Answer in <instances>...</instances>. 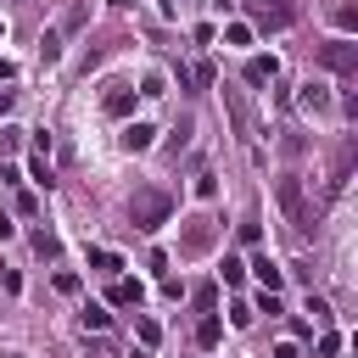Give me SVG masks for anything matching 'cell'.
I'll use <instances>...</instances> for the list:
<instances>
[{
  "label": "cell",
  "instance_id": "30bf717a",
  "mask_svg": "<svg viewBox=\"0 0 358 358\" xmlns=\"http://www.w3.org/2000/svg\"><path fill=\"white\" fill-rule=\"evenodd\" d=\"M62 45H67V39H62L56 28H45V39H39V62H45V67H56V62H62Z\"/></svg>",
  "mask_w": 358,
  "mask_h": 358
},
{
  "label": "cell",
  "instance_id": "4fadbf2b",
  "mask_svg": "<svg viewBox=\"0 0 358 358\" xmlns=\"http://www.w3.org/2000/svg\"><path fill=\"white\" fill-rule=\"evenodd\" d=\"M78 319H84V330H106V324H112V313H106L101 302H84V313H78Z\"/></svg>",
  "mask_w": 358,
  "mask_h": 358
},
{
  "label": "cell",
  "instance_id": "9a60e30c",
  "mask_svg": "<svg viewBox=\"0 0 358 358\" xmlns=\"http://www.w3.org/2000/svg\"><path fill=\"white\" fill-rule=\"evenodd\" d=\"M296 101H302V112H324V101H330V95H324L319 84H302V95H296Z\"/></svg>",
  "mask_w": 358,
  "mask_h": 358
},
{
  "label": "cell",
  "instance_id": "f1b7e54d",
  "mask_svg": "<svg viewBox=\"0 0 358 358\" xmlns=\"http://www.w3.org/2000/svg\"><path fill=\"white\" fill-rule=\"evenodd\" d=\"M106 6H117V11H129V6H134V0H106Z\"/></svg>",
  "mask_w": 358,
  "mask_h": 358
},
{
  "label": "cell",
  "instance_id": "f546056e",
  "mask_svg": "<svg viewBox=\"0 0 358 358\" xmlns=\"http://www.w3.org/2000/svg\"><path fill=\"white\" fill-rule=\"evenodd\" d=\"M134 358H145V352H134Z\"/></svg>",
  "mask_w": 358,
  "mask_h": 358
},
{
  "label": "cell",
  "instance_id": "4dcf8cb0",
  "mask_svg": "<svg viewBox=\"0 0 358 358\" xmlns=\"http://www.w3.org/2000/svg\"><path fill=\"white\" fill-rule=\"evenodd\" d=\"M0 34H6V22H0Z\"/></svg>",
  "mask_w": 358,
  "mask_h": 358
},
{
  "label": "cell",
  "instance_id": "2e32d148",
  "mask_svg": "<svg viewBox=\"0 0 358 358\" xmlns=\"http://www.w3.org/2000/svg\"><path fill=\"white\" fill-rule=\"evenodd\" d=\"M28 179L50 190V157H39V151H34V157H28Z\"/></svg>",
  "mask_w": 358,
  "mask_h": 358
},
{
  "label": "cell",
  "instance_id": "ffe728a7",
  "mask_svg": "<svg viewBox=\"0 0 358 358\" xmlns=\"http://www.w3.org/2000/svg\"><path fill=\"white\" fill-rule=\"evenodd\" d=\"M196 196L213 201V196H218V179H213V173H196Z\"/></svg>",
  "mask_w": 358,
  "mask_h": 358
},
{
  "label": "cell",
  "instance_id": "8fae6325",
  "mask_svg": "<svg viewBox=\"0 0 358 358\" xmlns=\"http://www.w3.org/2000/svg\"><path fill=\"white\" fill-rule=\"evenodd\" d=\"M134 95H140V90H112V95H106V112H112V117H129V112H134Z\"/></svg>",
  "mask_w": 358,
  "mask_h": 358
},
{
  "label": "cell",
  "instance_id": "1f68e13d",
  "mask_svg": "<svg viewBox=\"0 0 358 358\" xmlns=\"http://www.w3.org/2000/svg\"><path fill=\"white\" fill-rule=\"evenodd\" d=\"M11 358H22V352H11Z\"/></svg>",
  "mask_w": 358,
  "mask_h": 358
},
{
  "label": "cell",
  "instance_id": "cb8c5ba5",
  "mask_svg": "<svg viewBox=\"0 0 358 358\" xmlns=\"http://www.w3.org/2000/svg\"><path fill=\"white\" fill-rule=\"evenodd\" d=\"M319 352H324V358H336V352H341V336H336V330H330V336H319Z\"/></svg>",
  "mask_w": 358,
  "mask_h": 358
},
{
  "label": "cell",
  "instance_id": "8992f818",
  "mask_svg": "<svg viewBox=\"0 0 358 358\" xmlns=\"http://www.w3.org/2000/svg\"><path fill=\"white\" fill-rule=\"evenodd\" d=\"M274 73H280V56H252L246 62V84H268Z\"/></svg>",
  "mask_w": 358,
  "mask_h": 358
},
{
  "label": "cell",
  "instance_id": "d6986e66",
  "mask_svg": "<svg viewBox=\"0 0 358 358\" xmlns=\"http://www.w3.org/2000/svg\"><path fill=\"white\" fill-rule=\"evenodd\" d=\"M224 45H252V28H246V22H229V28H224Z\"/></svg>",
  "mask_w": 358,
  "mask_h": 358
},
{
  "label": "cell",
  "instance_id": "7a4b0ae2",
  "mask_svg": "<svg viewBox=\"0 0 358 358\" xmlns=\"http://www.w3.org/2000/svg\"><path fill=\"white\" fill-rule=\"evenodd\" d=\"M319 62H324L330 73L347 78V73H358V45H352V39H330V45L319 50Z\"/></svg>",
  "mask_w": 358,
  "mask_h": 358
},
{
  "label": "cell",
  "instance_id": "484cf974",
  "mask_svg": "<svg viewBox=\"0 0 358 358\" xmlns=\"http://www.w3.org/2000/svg\"><path fill=\"white\" fill-rule=\"evenodd\" d=\"M274 358H302V352H296V341H280V347H274Z\"/></svg>",
  "mask_w": 358,
  "mask_h": 358
},
{
  "label": "cell",
  "instance_id": "3957f363",
  "mask_svg": "<svg viewBox=\"0 0 358 358\" xmlns=\"http://www.w3.org/2000/svg\"><path fill=\"white\" fill-rule=\"evenodd\" d=\"M246 6H252L246 28H291V6L285 0H246Z\"/></svg>",
  "mask_w": 358,
  "mask_h": 358
},
{
  "label": "cell",
  "instance_id": "ac0fdd59",
  "mask_svg": "<svg viewBox=\"0 0 358 358\" xmlns=\"http://www.w3.org/2000/svg\"><path fill=\"white\" fill-rule=\"evenodd\" d=\"M336 28H341V39H347V34L358 28V11H352V6H336Z\"/></svg>",
  "mask_w": 358,
  "mask_h": 358
},
{
  "label": "cell",
  "instance_id": "5bb4252c",
  "mask_svg": "<svg viewBox=\"0 0 358 358\" xmlns=\"http://www.w3.org/2000/svg\"><path fill=\"white\" fill-rule=\"evenodd\" d=\"M134 336H140V347H157V341H162V324L140 313V319H134Z\"/></svg>",
  "mask_w": 358,
  "mask_h": 358
},
{
  "label": "cell",
  "instance_id": "5b68a950",
  "mask_svg": "<svg viewBox=\"0 0 358 358\" xmlns=\"http://www.w3.org/2000/svg\"><path fill=\"white\" fill-rule=\"evenodd\" d=\"M252 274H257V285H263V291H274V296H280V285H285V274H280V268H274V263H268L263 252L252 257Z\"/></svg>",
  "mask_w": 358,
  "mask_h": 358
},
{
  "label": "cell",
  "instance_id": "603a6c76",
  "mask_svg": "<svg viewBox=\"0 0 358 358\" xmlns=\"http://www.w3.org/2000/svg\"><path fill=\"white\" fill-rule=\"evenodd\" d=\"M0 285H6V291H22V274H17L11 263H0Z\"/></svg>",
  "mask_w": 358,
  "mask_h": 358
},
{
  "label": "cell",
  "instance_id": "7c38bea8",
  "mask_svg": "<svg viewBox=\"0 0 358 358\" xmlns=\"http://www.w3.org/2000/svg\"><path fill=\"white\" fill-rule=\"evenodd\" d=\"M196 341H201V347H218V341H224V324H218V313H207V319L196 324Z\"/></svg>",
  "mask_w": 358,
  "mask_h": 358
},
{
  "label": "cell",
  "instance_id": "e0dca14e",
  "mask_svg": "<svg viewBox=\"0 0 358 358\" xmlns=\"http://www.w3.org/2000/svg\"><path fill=\"white\" fill-rule=\"evenodd\" d=\"M90 263H95L101 274H117V268H123V257H117V252H106V246H95V252H90Z\"/></svg>",
  "mask_w": 358,
  "mask_h": 358
},
{
  "label": "cell",
  "instance_id": "52a82bcc",
  "mask_svg": "<svg viewBox=\"0 0 358 358\" xmlns=\"http://www.w3.org/2000/svg\"><path fill=\"white\" fill-rule=\"evenodd\" d=\"M151 140H157L151 123H129V129H123V151H151Z\"/></svg>",
  "mask_w": 358,
  "mask_h": 358
},
{
  "label": "cell",
  "instance_id": "277c9868",
  "mask_svg": "<svg viewBox=\"0 0 358 358\" xmlns=\"http://www.w3.org/2000/svg\"><path fill=\"white\" fill-rule=\"evenodd\" d=\"M280 207L291 213V224H296V229H313V218H308V207H302V185H296V179H280Z\"/></svg>",
  "mask_w": 358,
  "mask_h": 358
},
{
  "label": "cell",
  "instance_id": "4316f807",
  "mask_svg": "<svg viewBox=\"0 0 358 358\" xmlns=\"http://www.w3.org/2000/svg\"><path fill=\"white\" fill-rule=\"evenodd\" d=\"M157 11H162V17H173V11H179V0H157Z\"/></svg>",
  "mask_w": 358,
  "mask_h": 358
},
{
  "label": "cell",
  "instance_id": "83f0119b",
  "mask_svg": "<svg viewBox=\"0 0 358 358\" xmlns=\"http://www.w3.org/2000/svg\"><path fill=\"white\" fill-rule=\"evenodd\" d=\"M11 101H17V95H11V90H0V117L11 112Z\"/></svg>",
  "mask_w": 358,
  "mask_h": 358
},
{
  "label": "cell",
  "instance_id": "44dd1931",
  "mask_svg": "<svg viewBox=\"0 0 358 358\" xmlns=\"http://www.w3.org/2000/svg\"><path fill=\"white\" fill-rule=\"evenodd\" d=\"M246 280V263H235V257H224V285H241Z\"/></svg>",
  "mask_w": 358,
  "mask_h": 358
},
{
  "label": "cell",
  "instance_id": "7402d4cb",
  "mask_svg": "<svg viewBox=\"0 0 358 358\" xmlns=\"http://www.w3.org/2000/svg\"><path fill=\"white\" fill-rule=\"evenodd\" d=\"M56 291H62V296H78V274L62 268V274H56Z\"/></svg>",
  "mask_w": 358,
  "mask_h": 358
},
{
  "label": "cell",
  "instance_id": "6da1fadb",
  "mask_svg": "<svg viewBox=\"0 0 358 358\" xmlns=\"http://www.w3.org/2000/svg\"><path fill=\"white\" fill-rule=\"evenodd\" d=\"M168 213H173L168 190H140V196L129 201V218H134V229H145V235H157V229L168 224Z\"/></svg>",
  "mask_w": 358,
  "mask_h": 358
},
{
  "label": "cell",
  "instance_id": "ba28073f",
  "mask_svg": "<svg viewBox=\"0 0 358 358\" xmlns=\"http://www.w3.org/2000/svg\"><path fill=\"white\" fill-rule=\"evenodd\" d=\"M84 22H90V6H84V0H78V6H67V11H62V22H56V34H62V39H67V34H78V28H84Z\"/></svg>",
  "mask_w": 358,
  "mask_h": 358
},
{
  "label": "cell",
  "instance_id": "9c48e42d",
  "mask_svg": "<svg viewBox=\"0 0 358 358\" xmlns=\"http://www.w3.org/2000/svg\"><path fill=\"white\" fill-rule=\"evenodd\" d=\"M140 296H145V291H140V280H123V274L112 280V302H117V308H134Z\"/></svg>",
  "mask_w": 358,
  "mask_h": 358
},
{
  "label": "cell",
  "instance_id": "d4e9b609",
  "mask_svg": "<svg viewBox=\"0 0 358 358\" xmlns=\"http://www.w3.org/2000/svg\"><path fill=\"white\" fill-rule=\"evenodd\" d=\"M6 151H17V129H0V157Z\"/></svg>",
  "mask_w": 358,
  "mask_h": 358
}]
</instances>
